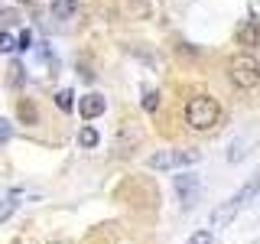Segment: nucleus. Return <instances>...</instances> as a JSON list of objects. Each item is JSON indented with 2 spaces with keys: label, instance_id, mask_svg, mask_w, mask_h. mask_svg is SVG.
Wrapping results in <instances>:
<instances>
[{
  "label": "nucleus",
  "instance_id": "nucleus-7",
  "mask_svg": "<svg viewBox=\"0 0 260 244\" xmlns=\"http://www.w3.org/2000/svg\"><path fill=\"white\" fill-rule=\"evenodd\" d=\"M238 43H241V46H247V49H254V46L260 43V23L254 20V16H250V20L238 29Z\"/></svg>",
  "mask_w": 260,
  "mask_h": 244
},
{
  "label": "nucleus",
  "instance_id": "nucleus-10",
  "mask_svg": "<svg viewBox=\"0 0 260 244\" xmlns=\"http://www.w3.org/2000/svg\"><path fill=\"white\" fill-rule=\"evenodd\" d=\"M52 4H55V7H52V13H55V16H69V13H72V7H75V0H52Z\"/></svg>",
  "mask_w": 260,
  "mask_h": 244
},
{
  "label": "nucleus",
  "instance_id": "nucleus-8",
  "mask_svg": "<svg viewBox=\"0 0 260 244\" xmlns=\"http://www.w3.org/2000/svg\"><path fill=\"white\" fill-rule=\"evenodd\" d=\"M78 143L85 146V150H91V146H98V130H94V127H81V134H78Z\"/></svg>",
  "mask_w": 260,
  "mask_h": 244
},
{
  "label": "nucleus",
  "instance_id": "nucleus-3",
  "mask_svg": "<svg viewBox=\"0 0 260 244\" xmlns=\"http://www.w3.org/2000/svg\"><path fill=\"white\" fill-rule=\"evenodd\" d=\"M228 78H231V85H238L241 92L257 88L260 85V59L250 55V52H238L228 62Z\"/></svg>",
  "mask_w": 260,
  "mask_h": 244
},
{
  "label": "nucleus",
  "instance_id": "nucleus-13",
  "mask_svg": "<svg viewBox=\"0 0 260 244\" xmlns=\"http://www.w3.org/2000/svg\"><path fill=\"white\" fill-rule=\"evenodd\" d=\"M29 46H32V33H29V29H23L20 36H16V49H23V52H26Z\"/></svg>",
  "mask_w": 260,
  "mask_h": 244
},
{
  "label": "nucleus",
  "instance_id": "nucleus-9",
  "mask_svg": "<svg viewBox=\"0 0 260 244\" xmlns=\"http://www.w3.org/2000/svg\"><path fill=\"white\" fill-rule=\"evenodd\" d=\"M55 104H59V111H72L75 108V95H72L69 88H62V92L55 95Z\"/></svg>",
  "mask_w": 260,
  "mask_h": 244
},
{
  "label": "nucleus",
  "instance_id": "nucleus-18",
  "mask_svg": "<svg viewBox=\"0 0 260 244\" xmlns=\"http://www.w3.org/2000/svg\"><path fill=\"white\" fill-rule=\"evenodd\" d=\"M55 244H65V241H55Z\"/></svg>",
  "mask_w": 260,
  "mask_h": 244
},
{
  "label": "nucleus",
  "instance_id": "nucleus-5",
  "mask_svg": "<svg viewBox=\"0 0 260 244\" xmlns=\"http://www.w3.org/2000/svg\"><path fill=\"white\" fill-rule=\"evenodd\" d=\"M173 186H176V195H179V202H182V208H192L195 202H199V189H202L199 176L182 173V176H176Z\"/></svg>",
  "mask_w": 260,
  "mask_h": 244
},
{
  "label": "nucleus",
  "instance_id": "nucleus-12",
  "mask_svg": "<svg viewBox=\"0 0 260 244\" xmlns=\"http://www.w3.org/2000/svg\"><path fill=\"white\" fill-rule=\"evenodd\" d=\"M13 49H16V39L10 33H0V52H13Z\"/></svg>",
  "mask_w": 260,
  "mask_h": 244
},
{
  "label": "nucleus",
  "instance_id": "nucleus-11",
  "mask_svg": "<svg viewBox=\"0 0 260 244\" xmlns=\"http://www.w3.org/2000/svg\"><path fill=\"white\" fill-rule=\"evenodd\" d=\"M189 244H215V234L211 231H195L189 238Z\"/></svg>",
  "mask_w": 260,
  "mask_h": 244
},
{
  "label": "nucleus",
  "instance_id": "nucleus-14",
  "mask_svg": "<svg viewBox=\"0 0 260 244\" xmlns=\"http://www.w3.org/2000/svg\"><path fill=\"white\" fill-rule=\"evenodd\" d=\"M20 117L23 120H36V108H32L29 101H20Z\"/></svg>",
  "mask_w": 260,
  "mask_h": 244
},
{
  "label": "nucleus",
  "instance_id": "nucleus-1",
  "mask_svg": "<svg viewBox=\"0 0 260 244\" xmlns=\"http://www.w3.org/2000/svg\"><path fill=\"white\" fill-rule=\"evenodd\" d=\"M257 192H260V173H257L254 179H247V182H244L241 189L231 195V199L221 202V205L211 211V228H224V225H231V222H234V215H238V211L247 205V202L254 199Z\"/></svg>",
  "mask_w": 260,
  "mask_h": 244
},
{
  "label": "nucleus",
  "instance_id": "nucleus-16",
  "mask_svg": "<svg viewBox=\"0 0 260 244\" xmlns=\"http://www.w3.org/2000/svg\"><path fill=\"white\" fill-rule=\"evenodd\" d=\"M4 140H10V124L0 117V143H4Z\"/></svg>",
  "mask_w": 260,
  "mask_h": 244
},
{
  "label": "nucleus",
  "instance_id": "nucleus-6",
  "mask_svg": "<svg viewBox=\"0 0 260 244\" xmlns=\"http://www.w3.org/2000/svg\"><path fill=\"white\" fill-rule=\"evenodd\" d=\"M104 108H108V101H104V95H98V92L85 95V98H78V114H81L85 120H94V117H101V114H104Z\"/></svg>",
  "mask_w": 260,
  "mask_h": 244
},
{
  "label": "nucleus",
  "instance_id": "nucleus-17",
  "mask_svg": "<svg viewBox=\"0 0 260 244\" xmlns=\"http://www.w3.org/2000/svg\"><path fill=\"white\" fill-rule=\"evenodd\" d=\"M7 215H10V205H0V222H4Z\"/></svg>",
  "mask_w": 260,
  "mask_h": 244
},
{
  "label": "nucleus",
  "instance_id": "nucleus-2",
  "mask_svg": "<svg viewBox=\"0 0 260 244\" xmlns=\"http://www.w3.org/2000/svg\"><path fill=\"white\" fill-rule=\"evenodd\" d=\"M185 120H189L192 130H211L221 120V104L211 95H195L189 104H185Z\"/></svg>",
  "mask_w": 260,
  "mask_h": 244
},
{
  "label": "nucleus",
  "instance_id": "nucleus-4",
  "mask_svg": "<svg viewBox=\"0 0 260 244\" xmlns=\"http://www.w3.org/2000/svg\"><path fill=\"white\" fill-rule=\"evenodd\" d=\"M202 160V150H162V153H153L146 160L150 169H185V166H195Z\"/></svg>",
  "mask_w": 260,
  "mask_h": 244
},
{
  "label": "nucleus",
  "instance_id": "nucleus-15",
  "mask_svg": "<svg viewBox=\"0 0 260 244\" xmlns=\"http://www.w3.org/2000/svg\"><path fill=\"white\" fill-rule=\"evenodd\" d=\"M156 104H159V95H156V92H146V95H143V108H146V111H156Z\"/></svg>",
  "mask_w": 260,
  "mask_h": 244
}]
</instances>
